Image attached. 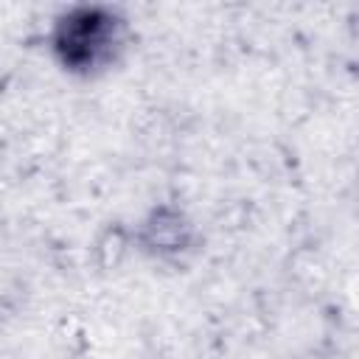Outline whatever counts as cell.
Wrapping results in <instances>:
<instances>
[{"label":"cell","instance_id":"6da1fadb","mask_svg":"<svg viewBox=\"0 0 359 359\" xmlns=\"http://www.w3.org/2000/svg\"><path fill=\"white\" fill-rule=\"evenodd\" d=\"M123 39V20L104 6H76L53 28L56 59L73 73H90L112 62Z\"/></svg>","mask_w":359,"mask_h":359}]
</instances>
